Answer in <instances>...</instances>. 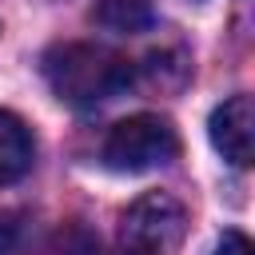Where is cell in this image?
Listing matches in <instances>:
<instances>
[{
    "mask_svg": "<svg viewBox=\"0 0 255 255\" xmlns=\"http://www.w3.org/2000/svg\"><path fill=\"white\" fill-rule=\"evenodd\" d=\"M92 16H96L100 28H108V32H124V36L147 32V28L155 24V8H151V0H96Z\"/></svg>",
    "mask_w": 255,
    "mask_h": 255,
    "instance_id": "cell-6",
    "label": "cell"
},
{
    "mask_svg": "<svg viewBox=\"0 0 255 255\" xmlns=\"http://www.w3.org/2000/svg\"><path fill=\"white\" fill-rule=\"evenodd\" d=\"M16 235H20V223L12 211H0V255H8L16 247Z\"/></svg>",
    "mask_w": 255,
    "mask_h": 255,
    "instance_id": "cell-9",
    "label": "cell"
},
{
    "mask_svg": "<svg viewBox=\"0 0 255 255\" xmlns=\"http://www.w3.org/2000/svg\"><path fill=\"white\" fill-rule=\"evenodd\" d=\"M44 80L64 104L100 108L131 88L135 68L128 56H120L104 44L68 40V44H56L44 52Z\"/></svg>",
    "mask_w": 255,
    "mask_h": 255,
    "instance_id": "cell-1",
    "label": "cell"
},
{
    "mask_svg": "<svg viewBox=\"0 0 255 255\" xmlns=\"http://www.w3.org/2000/svg\"><path fill=\"white\" fill-rule=\"evenodd\" d=\"M32 159H36V143L28 124L0 108V187L24 179L32 171Z\"/></svg>",
    "mask_w": 255,
    "mask_h": 255,
    "instance_id": "cell-5",
    "label": "cell"
},
{
    "mask_svg": "<svg viewBox=\"0 0 255 255\" xmlns=\"http://www.w3.org/2000/svg\"><path fill=\"white\" fill-rule=\"evenodd\" d=\"M48 255H104V247H100V235H96V231L72 223V227H64V231L52 239Z\"/></svg>",
    "mask_w": 255,
    "mask_h": 255,
    "instance_id": "cell-7",
    "label": "cell"
},
{
    "mask_svg": "<svg viewBox=\"0 0 255 255\" xmlns=\"http://www.w3.org/2000/svg\"><path fill=\"white\" fill-rule=\"evenodd\" d=\"M207 135L215 143V151L235 163V167H247L251 163V147H255V108H251V96H231L223 100L211 120H207Z\"/></svg>",
    "mask_w": 255,
    "mask_h": 255,
    "instance_id": "cell-4",
    "label": "cell"
},
{
    "mask_svg": "<svg viewBox=\"0 0 255 255\" xmlns=\"http://www.w3.org/2000/svg\"><path fill=\"white\" fill-rule=\"evenodd\" d=\"M183 235H187L183 203L167 191H147L120 215L112 255H179Z\"/></svg>",
    "mask_w": 255,
    "mask_h": 255,
    "instance_id": "cell-2",
    "label": "cell"
},
{
    "mask_svg": "<svg viewBox=\"0 0 255 255\" xmlns=\"http://www.w3.org/2000/svg\"><path fill=\"white\" fill-rule=\"evenodd\" d=\"M211 255H251V239L243 231H223Z\"/></svg>",
    "mask_w": 255,
    "mask_h": 255,
    "instance_id": "cell-8",
    "label": "cell"
},
{
    "mask_svg": "<svg viewBox=\"0 0 255 255\" xmlns=\"http://www.w3.org/2000/svg\"><path fill=\"white\" fill-rule=\"evenodd\" d=\"M100 155L112 171H131L135 175V171H151V167L171 163L179 155V135L163 116L139 112V116H128V120L112 124V131L104 135Z\"/></svg>",
    "mask_w": 255,
    "mask_h": 255,
    "instance_id": "cell-3",
    "label": "cell"
}]
</instances>
